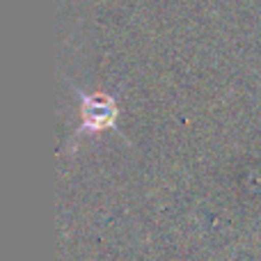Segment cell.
Masks as SVG:
<instances>
[{
	"label": "cell",
	"mask_w": 261,
	"mask_h": 261,
	"mask_svg": "<svg viewBox=\"0 0 261 261\" xmlns=\"http://www.w3.org/2000/svg\"><path fill=\"white\" fill-rule=\"evenodd\" d=\"M76 92L81 94V128L76 130V135H81L83 130H103L113 128L115 119H117V101L108 92H83L76 87Z\"/></svg>",
	"instance_id": "cell-1"
}]
</instances>
